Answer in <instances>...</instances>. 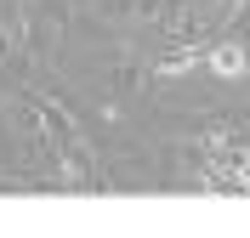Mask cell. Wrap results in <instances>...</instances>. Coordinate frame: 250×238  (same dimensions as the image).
Wrapping results in <instances>:
<instances>
[{"instance_id": "obj_1", "label": "cell", "mask_w": 250, "mask_h": 238, "mask_svg": "<svg viewBox=\"0 0 250 238\" xmlns=\"http://www.w3.org/2000/svg\"><path fill=\"white\" fill-rule=\"evenodd\" d=\"M205 74L216 79V85H239V79L250 74V46H245V34H239V29L216 34V40L205 46Z\"/></svg>"}]
</instances>
